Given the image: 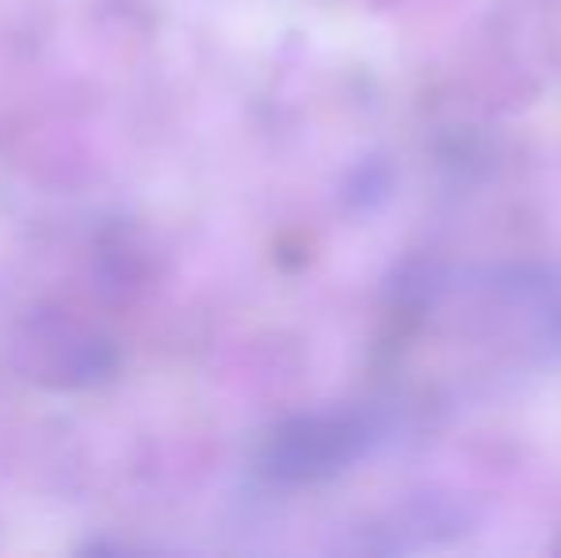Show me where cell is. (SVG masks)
<instances>
[{
    "label": "cell",
    "mask_w": 561,
    "mask_h": 558,
    "mask_svg": "<svg viewBox=\"0 0 561 558\" xmlns=\"http://www.w3.org/2000/svg\"><path fill=\"white\" fill-rule=\"evenodd\" d=\"M378 432L363 418H329L313 421L290 440L287 470L290 475H333L344 470L347 463L363 459Z\"/></svg>",
    "instance_id": "obj_1"
}]
</instances>
